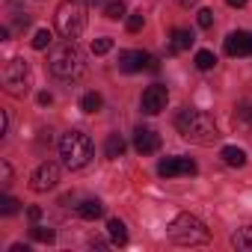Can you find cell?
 Masks as SVG:
<instances>
[{
  "label": "cell",
  "instance_id": "1",
  "mask_svg": "<svg viewBox=\"0 0 252 252\" xmlns=\"http://www.w3.org/2000/svg\"><path fill=\"white\" fill-rule=\"evenodd\" d=\"M175 128L187 143H196V146H214L220 140L214 116L205 110H196V107H187L175 116Z\"/></svg>",
  "mask_w": 252,
  "mask_h": 252
},
{
  "label": "cell",
  "instance_id": "2",
  "mask_svg": "<svg viewBox=\"0 0 252 252\" xmlns=\"http://www.w3.org/2000/svg\"><path fill=\"white\" fill-rule=\"evenodd\" d=\"M48 68H51V74L60 77V80H77V77L86 71V57H83V51H80L71 39H65V42H60V45L51 48Z\"/></svg>",
  "mask_w": 252,
  "mask_h": 252
},
{
  "label": "cell",
  "instance_id": "3",
  "mask_svg": "<svg viewBox=\"0 0 252 252\" xmlns=\"http://www.w3.org/2000/svg\"><path fill=\"white\" fill-rule=\"evenodd\" d=\"M169 240L178 243V246H202L211 240V231L208 225L193 217V214H178L172 222H169Z\"/></svg>",
  "mask_w": 252,
  "mask_h": 252
},
{
  "label": "cell",
  "instance_id": "4",
  "mask_svg": "<svg viewBox=\"0 0 252 252\" xmlns=\"http://www.w3.org/2000/svg\"><path fill=\"white\" fill-rule=\"evenodd\" d=\"M60 155L68 169H83L92 160V140L83 131H68L60 140Z\"/></svg>",
  "mask_w": 252,
  "mask_h": 252
},
{
  "label": "cell",
  "instance_id": "5",
  "mask_svg": "<svg viewBox=\"0 0 252 252\" xmlns=\"http://www.w3.org/2000/svg\"><path fill=\"white\" fill-rule=\"evenodd\" d=\"M57 30L63 39H77L83 30H86V6L80 3V0H63V3L57 6Z\"/></svg>",
  "mask_w": 252,
  "mask_h": 252
},
{
  "label": "cell",
  "instance_id": "6",
  "mask_svg": "<svg viewBox=\"0 0 252 252\" xmlns=\"http://www.w3.org/2000/svg\"><path fill=\"white\" fill-rule=\"evenodd\" d=\"M3 89L12 98H24L30 92V63L21 57H12L3 65Z\"/></svg>",
  "mask_w": 252,
  "mask_h": 252
},
{
  "label": "cell",
  "instance_id": "7",
  "mask_svg": "<svg viewBox=\"0 0 252 252\" xmlns=\"http://www.w3.org/2000/svg\"><path fill=\"white\" fill-rule=\"evenodd\" d=\"M57 184H60V166L51 163V160L39 163L36 172L30 175V190H33V193H48V190H54Z\"/></svg>",
  "mask_w": 252,
  "mask_h": 252
},
{
  "label": "cell",
  "instance_id": "8",
  "mask_svg": "<svg viewBox=\"0 0 252 252\" xmlns=\"http://www.w3.org/2000/svg\"><path fill=\"white\" fill-rule=\"evenodd\" d=\"M119 68L125 74H134V71H143V68L158 71V60L149 57L146 51H119Z\"/></svg>",
  "mask_w": 252,
  "mask_h": 252
},
{
  "label": "cell",
  "instance_id": "9",
  "mask_svg": "<svg viewBox=\"0 0 252 252\" xmlns=\"http://www.w3.org/2000/svg\"><path fill=\"white\" fill-rule=\"evenodd\" d=\"M166 101H169L166 86H163V83H152V86L143 92L140 107H143V113H146V116H158L160 110H166Z\"/></svg>",
  "mask_w": 252,
  "mask_h": 252
},
{
  "label": "cell",
  "instance_id": "10",
  "mask_svg": "<svg viewBox=\"0 0 252 252\" xmlns=\"http://www.w3.org/2000/svg\"><path fill=\"white\" fill-rule=\"evenodd\" d=\"M160 178H178V175H196V160L193 158H163L158 163Z\"/></svg>",
  "mask_w": 252,
  "mask_h": 252
},
{
  "label": "cell",
  "instance_id": "11",
  "mask_svg": "<svg viewBox=\"0 0 252 252\" xmlns=\"http://www.w3.org/2000/svg\"><path fill=\"white\" fill-rule=\"evenodd\" d=\"M225 54H228V57H252V33H246V30L228 33V39H225Z\"/></svg>",
  "mask_w": 252,
  "mask_h": 252
},
{
  "label": "cell",
  "instance_id": "12",
  "mask_svg": "<svg viewBox=\"0 0 252 252\" xmlns=\"http://www.w3.org/2000/svg\"><path fill=\"white\" fill-rule=\"evenodd\" d=\"M134 149L140 155H155L160 149V137L152 131V128H137L134 131Z\"/></svg>",
  "mask_w": 252,
  "mask_h": 252
},
{
  "label": "cell",
  "instance_id": "13",
  "mask_svg": "<svg viewBox=\"0 0 252 252\" xmlns=\"http://www.w3.org/2000/svg\"><path fill=\"white\" fill-rule=\"evenodd\" d=\"M234 125L243 131H252V98H243L234 110Z\"/></svg>",
  "mask_w": 252,
  "mask_h": 252
},
{
  "label": "cell",
  "instance_id": "14",
  "mask_svg": "<svg viewBox=\"0 0 252 252\" xmlns=\"http://www.w3.org/2000/svg\"><path fill=\"white\" fill-rule=\"evenodd\" d=\"M193 42H196V36H193L190 30H184V27L172 30V39H169V45H172V54H181V51H187Z\"/></svg>",
  "mask_w": 252,
  "mask_h": 252
},
{
  "label": "cell",
  "instance_id": "15",
  "mask_svg": "<svg viewBox=\"0 0 252 252\" xmlns=\"http://www.w3.org/2000/svg\"><path fill=\"white\" fill-rule=\"evenodd\" d=\"M220 158H222V163L225 166H246V152L243 149H237V146H225L222 152H220Z\"/></svg>",
  "mask_w": 252,
  "mask_h": 252
},
{
  "label": "cell",
  "instance_id": "16",
  "mask_svg": "<svg viewBox=\"0 0 252 252\" xmlns=\"http://www.w3.org/2000/svg\"><path fill=\"white\" fill-rule=\"evenodd\" d=\"M104 214V205L98 202V199H83L80 205H77V217L80 220H98Z\"/></svg>",
  "mask_w": 252,
  "mask_h": 252
},
{
  "label": "cell",
  "instance_id": "17",
  "mask_svg": "<svg viewBox=\"0 0 252 252\" xmlns=\"http://www.w3.org/2000/svg\"><path fill=\"white\" fill-rule=\"evenodd\" d=\"M125 149H128V146H125V140H122L119 134H110V137H107V143H104V155H107L110 160L122 158V155H125Z\"/></svg>",
  "mask_w": 252,
  "mask_h": 252
},
{
  "label": "cell",
  "instance_id": "18",
  "mask_svg": "<svg viewBox=\"0 0 252 252\" xmlns=\"http://www.w3.org/2000/svg\"><path fill=\"white\" fill-rule=\"evenodd\" d=\"M107 231H110V240H113L116 246H125V243H128V228H125L122 220H110V222H107Z\"/></svg>",
  "mask_w": 252,
  "mask_h": 252
},
{
  "label": "cell",
  "instance_id": "19",
  "mask_svg": "<svg viewBox=\"0 0 252 252\" xmlns=\"http://www.w3.org/2000/svg\"><path fill=\"white\" fill-rule=\"evenodd\" d=\"M231 243H234L237 249H246V252H252V225H246V228H237V231L231 234Z\"/></svg>",
  "mask_w": 252,
  "mask_h": 252
},
{
  "label": "cell",
  "instance_id": "20",
  "mask_svg": "<svg viewBox=\"0 0 252 252\" xmlns=\"http://www.w3.org/2000/svg\"><path fill=\"white\" fill-rule=\"evenodd\" d=\"M30 237H33L36 243H54V240H57V231L48 228V225H39V222H36V225L30 228Z\"/></svg>",
  "mask_w": 252,
  "mask_h": 252
},
{
  "label": "cell",
  "instance_id": "21",
  "mask_svg": "<svg viewBox=\"0 0 252 252\" xmlns=\"http://www.w3.org/2000/svg\"><path fill=\"white\" fill-rule=\"evenodd\" d=\"M101 104H104V98H101L98 92H86V95L80 98V110H83V113H98Z\"/></svg>",
  "mask_w": 252,
  "mask_h": 252
},
{
  "label": "cell",
  "instance_id": "22",
  "mask_svg": "<svg viewBox=\"0 0 252 252\" xmlns=\"http://www.w3.org/2000/svg\"><path fill=\"white\" fill-rule=\"evenodd\" d=\"M125 12H128V6H125V0H113V3H107V6H104V15H107L110 21H119V18H125Z\"/></svg>",
  "mask_w": 252,
  "mask_h": 252
},
{
  "label": "cell",
  "instance_id": "23",
  "mask_svg": "<svg viewBox=\"0 0 252 252\" xmlns=\"http://www.w3.org/2000/svg\"><path fill=\"white\" fill-rule=\"evenodd\" d=\"M217 65V57L211 54V51H199L196 54V68H202V71H211Z\"/></svg>",
  "mask_w": 252,
  "mask_h": 252
},
{
  "label": "cell",
  "instance_id": "24",
  "mask_svg": "<svg viewBox=\"0 0 252 252\" xmlns=\"http://www.w3.org/2000/svg\"><path fill=\"white\" fill-rule=\"evenodd\" d=\"M18 208H21V202H18V199H12V196H3V199H0V214H3V217L18 214Z\"/></svg>",
  "mask_w": 252,
  "mask_h": 252
},
{
  "label": "cell",
  "instance_id": "25",
  "mask_svg": "<svg viewBox=\"0 0 252 252\" xmlns=\"http://www.w3.org/2000/svg\"><path fill=\"white\" fill-rule=\"evenodd\" d=\"M51 42H54L51 30H36V36H33V48H36V51H45Z\"/></svg>",
  "mask_w": 252,
  "mask_h": 252
},
{
  "label": "cell",
  "instance_id": "26",
  "mask_svg": "<svg viewBox=\"0 0 252 252\" xmlns=\"http://www.w3.org/2000/svg\"><path fill=\"white\" fill-rule=\"evenodd\" d=\"M110 51H113V39L104 36V39H95V42H92V54H95V57H104V54H110Z\"/></svg>",
  "mask_w": 252,
  "mask_h": 252
},
{
  "label": "cell",
  "instance_id": "27",
  "mask_svg": "<svg viewBox=\"0 0 252 252\" xmlns=\"http://www.w3.org/2000/svg\"><path fill=\"white\" fill-rule=\"evenodd\" d=\"M143 24H146V15H143V12H131V15H128V33H140Z\"/></svg>",
  "mask_w": 252,
  "mask_h": 252
},
{
  "label": "cell",
  "instance_id": "28",
  "mask_svg": "<svg viewBox=\"0 0 252 252\" xmlns=\"http://www.w3.org/2000/svg\"><path fill=\"white\" fill-rule=\"evenodd\" d=\"M196 21H199V27H202V30H211V27H214V9H199Z\"/></svg>",
  "mask_w": 252,
  "mask_h": 252
},
{
  "label": "cell",
  "instance_id": "29",
  "mask_svg": "<svg viewBox=\"0 0 252 252\" xmlns=\"http://www.w3.org/2000/svg\"><path fill=\"white\" fill-rule=\"evenodd\" d=\"M0 184H3V190H9L12 187V166L3 160V163H0Z\"/></svg>",
  "mask_w": 252,
  "mask_h": 252
},
{
  "label": "cell",
  "instance_id": "30",
  "mask_svg": "<svg viewBox=\"0 0 252 252\" xmlns=\"http://www.w3.org/2000/svg\"><path fill=\"white\" fill-rule=\"evenodd\" d=\"M27 217H30L33 222H39V220H42V208H36V205H33V208H27Z\"/></svg>",
  "mask_w": 252,
  "mask_h": 252
},
{
  "label": "cell",
  "instance_id": "31",
  "mask_svg": "<svg viewBox=\"0 0 252 252\" xmlns=\"http://www.w3.org/2000/svg\"><path fill=\"white\" fill-rule=\"evenodd\" d=\"M6 125H9V119H6V113H0V137L6 134Z\"/></svg>",
  "mask_w": 252,
  "mask_h": 252
},
{
  "label": "cell",
  "instance_id": "32",
  "mask_svg": "<svg viewBox=\"0 0 252 252\" xmlns=\"http://www.w3.org/2000/svg\"><path fill=\"white\" fill-rule=\"evenodd\" d=\"M225 3L234 6V9H243V6H246V0H225Z\"/></svg>",
  "mask_w": 252,
  "mask_h": 252
},
{
  "label": "cell",
  "instance_id": "33",
  "mask_svg": "<svg viewBox=\"0 0 252 252\" xmlns=\"http://www.w3.org/2000/svg\"><path fill=\"white\" fill-rule=\"evenodd\" d=\"M54 98H51V92H39V104H51Z\"/></svg>",
  "mask_w": 252,
  "mask_h": 252
},
{
  "label": "cell",
  "instance_id": "34",
  "mask_svg": "<svg viewBox=\"0 0 252 252\" xmlns=\"http://www.w3.org/2000/svg\"><path fill=\"white\" fill-rule=\"evenodd\" d=\"M9 252H30V246H24V243H12Z\"/></svg>",
  "mask_w": 252,
  "mask_h": 252
},
{
  "label": "cell",
  "instance_id": "35",
  "mask_svg": "<svg viewBox=\"0 0 252 252\" xmlns=\"http://www.w3.org/2000/svg\"><path fill=\"white\" fill-rule=\"evenodd\" d=\"M178 6H184V9H190V6H196V0H178Z\"/></svg>",
  "mask_w": 252,
  "mask_h": 252
},
{
  "label": "cell",
  "instance_id": "36",
  "mask_svg": "<svg viewBox=\"0 0 252 252\" xmlns=\"http://www.w3.org/2000/svg\"><path fill=\"white\" fill-rule=\"evenodd\" d=\"M86 3H89V6H104L107 0H86Z\"/></svg>",
  "mask_w": 252,
  "mask_h": 252
}]
</instances>
